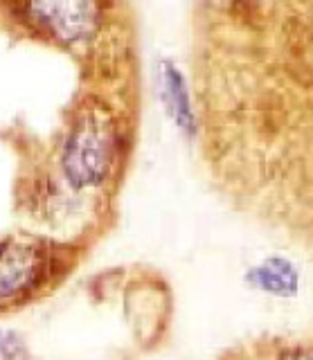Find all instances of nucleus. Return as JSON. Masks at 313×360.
Segmentation results:
<instances>
[{
    "mask_svg": "<svg viewBox=\"0 0 313 360\" xmlns=\"http://www.w3.org/2000/svg\"><path fill=\"white\" fill-rule=\"evenodd\" d=\"M117 153V131L104 106H88L77 115L61 151V169L75 189L99 187Z\"/></svg>",
    "mask_w": 313,
    "mask_h": 360,
    "instance_id": "nucleus-1",
    "label": "nucleus"
},
{
    "mask_svg": "<svg viewBox=\"0 0 313 360\" xmlns=\"http://www.w3.org/2000/svg\"><path fill=\"white\" fill-rule=\"evenodd\" d=\"M25 11L41 32L65 45L88 41L102 20L99 0H25Z\"/></svg>",
    "mask_w": 313,
    "mask_h": 360,
    "instance_id": "nucleus-2",
    "label": "nucleus"
},
{
    "mask_svg": "<svg viewBox=\"0 0 313 360\" xmlns=\"http://www.w3.org/2000/svg\"><path fill=\"white\" fill-rule=\"evenodd\" d=\"M48 255L41 245L0 241V304H14L32 295L48 277Z\"/></svg>",
    "mask_w": 313,
    "mask_h": 360,
    "instance_id": "nucleus-3",
    "label": "nucleus"
},
{
    "mask_svg": "<svg viewBox=\"0 0 313 360\" xmlns=\"http://www.w3.org/2000/svg\"><path fill=\"white\" fill-rule=\"evenodd\" d=\"M160 82H162V93H165V106L174 117L176 127L185 135L196 133V115L192 108V97L185 84L183 72L172 61H162L160 65Z\"/></svg>",
    "mask_w": 313,
    "mask_h": 360,
    "instance_id": "nucleus-4",
    "label": "nucleus"
},
{
    "mask_svg": "<svg viewBox=\"0 0 313 360\" xmlns=\"http://www.w3.org/2000/svg\"><path fill=\"white\" fill-rule=\"evenodd\" d=\"M245 279H248V284L253 288L277 297H293L300 284L298 268L282 257H271L260 266L250 268Z\"/></svg>",
    "mask_w": 313,
    "mask_h": 360,
    "instance_id": "nucleus-5",
    "label": "nucleus"
},
{
    "mask_svg": "<svg viewBox=\"0 0 313 360\" xmlns=\"http://www.w3.org/2000/svg\"><path fill=\"white\" fill-rule=\"evenodd\" d=\"M0 360H30V352L18 333L0 331Z\"/></svg>",
    "mask_w": 313,
    "mask_h": 360,
    "instance_id": "nucleus-6",
    "label": "nucleus"
},
{
    "mask_svg": "<svg viewBox=\"0 0 313 360\" xmlns=\"http://www.w3.org/2000/svg\"><path fill=\"white\" fill-rule=\"evenodd\" d=\"M277 360H311V354L307 349H288V352L279 354Z\"/></svg>",
    "mask_w": 313,
    "mask_h": 360,
    "instance_id": "nucleus-7",
    "label": "nucleus"
}]
</instances>
